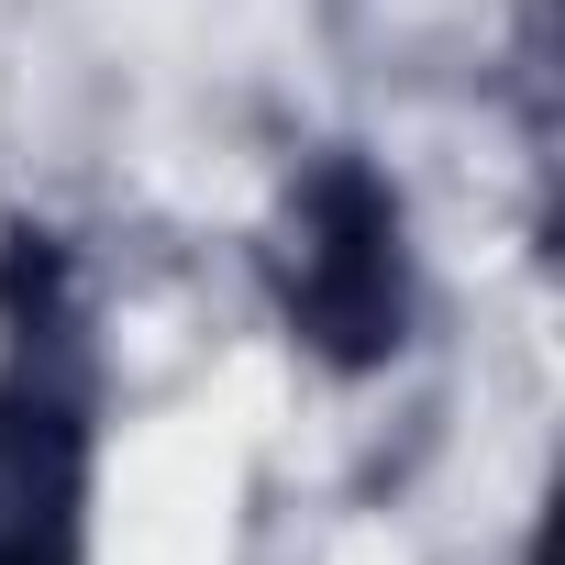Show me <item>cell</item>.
<instances>
[{
	"instance_id": "6da1fadb",
	"label": "cell",
	"mask_w": 565,
	"mask_h": 565,
	"mask_svg": "<svg viewBox=\"0 0 565 565\" xmlns=\"http://www.w3.org/2000/svg\"><path fill=\"white\" fill-rule=\"evenodd\" d=\"M289 322L333 355V366H377L411 322L399 300V200L366 167H322L300 189V233H289Z\"/></svg>"
},
{
	"instance_id": "7a4b0ae2",
	"label": "cell",
	"mask_w": 565,
	"mask_h": 565,
	"mask_svg": "<svg viewBox=\"0 0 565 565\" xmlns=\"http://www.w3.org/2000/svg\"><path fill=\"white\" fill-rule=\"evenodd\" d=\"M78 499H89L78 388L12 366L0 377V565H78Z\"/></svg>"
}]
</instances>
